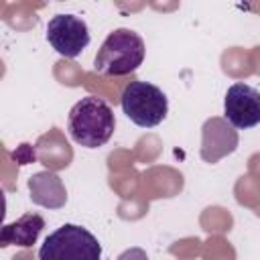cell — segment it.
<instances>
[{"mask_svg":"<svg viewBox=\"0 0 260 260\" xmlns=\"http://www.w3.org/2000/svg\"><path fill=\"white\" fill-rule=\"evenodd\" d=\"M28 189H30V199L37 205H43L49 209H59L67 201V191L63 187V181L51 171L32 175L28 179Z\"/></svg>","mask_w":260,"mask_h":260,"instance_id":"8","label":"cell"},{"mask_svg":"<svg viewBox=\"0 0 260 260\" xmlns=\"http://www.w3.org/2000/svg\"><path fill=\"white\" fill-rule=\"evenodd\" d=\"M45 228V219L39 213H24L20 219L6 223L0 232V246H20V248H30L37 238L41 236Z\"/></svg>","mask_w":260,"mask_h":260,"instance_id":"9","label":"cell"},{"mask_svg":"<svg viewBox=\"0 0 260 260\" xmlns=\"http://www.w3.org/2000/svg\"><path fill=\"white\" fill-rule=\"evenodd\" d=\"M118 260H148V256L142 248H128L118 256Z\"/></svg>","mask_w":260,"mask_h":260,"instance_id":"10","label":"cell"},{"mask_svg":"<svg viewBox=\"0 0 260 260\" xmlns=\"http://www.w3.org/2000/svg\"><path fill=\"white\" fill-rule=\"evenodd\" d=\"M223 116L238 128L248 130L260 124V91L248 83H234L223 98Z\"/></svg>","mask_w":260,"mask_h":260,"instance_id":"6","label":"cell"},{"mask_svg":"<svg viewBox=\"0 0 260 260\" xmlns=\"http://www.w3.org/2000/svg\"><path fill=\"white\" fill-rule=\"evenodd\" d=\"M116 128V118L108 102L95 95L81 98L71 110L67 118V132L69 136L85 146V148H98L104 146Z\"/></svg>","mask_w":260,"mask_h":260,"instance_id":"1","label":"cell"},{"mask_svg":"<svg viewBox=\"0 0 260 260\" xmlns=\"http://www.w3.org/2000/svg\"><path fill=\"white\" fill-rule=\"evenodd\" d=\"M238 146V132L223 118H209L203 124L201 138V158L207 162H217L225 154L234 152Z\"/></svg>","mask_w":260,"mask_h":260,"instance_id":"7","label":"cell"},{"mask_svg":"<svg viewBox=\"0 0 260 260\" xmlns=\"http://www.w3.org/2000/svg\"><path fill=\"white\" fill-rule=\"evenodd\" d=\"M120 104L124 114L140 128H154L169 114L165 91L148 81H130L122 91Z\"/></svg>","mask_w":260,"mask_h":260,"instance_id":"4","label":"cell"},{"mask_svg":"<svg viewBox=\"0 0 260 260\" xmlns=\"http://www.w3.org/2000/svg\"><path fill=\"white\" fill-rule=\"evenodd\" d=\"M144 41L130 28L112 30L93 59V69L102 75H126L136 71L144 61Z\"/></svg>","mask_w":260,"mask_h":260,"instance_id":"2","label":"cell"},{"mask_svg":"<svg viewBox=\"0 0 260 260\" xmlns=\"http://www.w3.org/2000/svg\"><path fill=\"white\" fill-rule=\"evenodd\" d=\"M49 45L65 59H75L89 45V28L75 14H55L47 24Z\"/></svg>","mask_w":260,"mask_h":260,"instance_id":"5","label":"cell"},{"mask_svg":"<svg viewBox=\"0 0 260 260\" xmlns=\"http://www.w3.org/2000/svg\"><path fill=\"white\" fill-rule=\"evenodd\" d=\"M39 260H102V246L89 230L65 223L45 238Z\"/></svg>","mask_w":260,"mask_h":260,"instance_id":"3","label":"cell"}]
</instances>
